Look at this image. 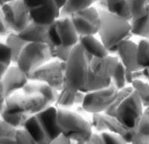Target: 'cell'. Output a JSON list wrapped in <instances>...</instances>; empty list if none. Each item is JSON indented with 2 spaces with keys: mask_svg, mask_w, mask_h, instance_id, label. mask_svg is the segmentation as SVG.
Returning a JSON list of instances; mask_svg holds the SVG:
<instances>
[{
  "mask_svg": "<svg viewBox=\"0 0 149 144\" xmlns=\"http://www.w3.org/2000/svg\"><path fill=\"white\" fill-rule=\"evenodd\" d=\"M98 11L102 18V26L98 32L101 42L107 49L109 55H117L119 45L123 41L130 40L133 35L130 22L107 11Z\"/></svg>",
  "mask_w": 149,
  "mask_h": 144,
  "instance_id": "obj_1",
  "label": "cell"
},
{
  "mask_svg": "<svg viewBox=\"0 0 149 144\" xmlns=\"http://www.w3.org/2000/svg\"><path fill=\"white\" fill-rule=\"evenodd\" d=\"M91 60L79 44L73 48L70 58L65 63L64 87L73 92L82 91L85 88Z\"/></svg>",
  "mask_w": 149,
  "mask_h": 144,
  "instance_id": "obj_2",
  "label": "cell"
},
{
  "mask_svg": "<svg viewBox=\"0 0 149 144\" xmlns=\"http://www.w3.org/2000/svg\"><path fill=\"white\" fill-rule=\"evenodd\" d=\"M58 123L61 134L71 141L86 142L93 134L90 122L76 112L58 109Z\"/></svg>",
  "mask_w": 149,
  "mask_h": 144,
  "instance_id": "obj_3",
  "label": "cell"
},
{
  "mask_svg": "<svg viewBox=\"0 0 149 144\" xmlns=\"http://www.w3.org/2000/svg\"><path fill=\"white\" fill-rule=\"evenodd\" d=\"M53 61L49 44L28 43L17 61V66L29 78L40 67Z\"/></svg>",
  "mask_w": 149,
  "mask_h": 144,
  "instance_id": "obj_4",
  "label": "cell"
},
{
  "mask_svg": "<svg viewBox=\"0 0 149 144\" xmlns=\"http://www.w3.org/2000/svg\"><path fill=\"white\" fill-rule=\"evenodd\" d=\"M47 108L44 99L36 95H29L24 93H16L6 100L1 106L0 113L5 112L14 115L34 116Z\"/></svg>",
  "mask_w": 149,
  "mask_h": 144,
  "instance_id": "obj_5",
  "label": "cell"
},
{
  "mask_svg": "<svg viewBox=\"0 0 149 144\" xmlns=\"http://www.w3.org/2000/svg\"><path fill=\"white\" fill-rule=\"evenodd\" d=\"M48 37L50 44L59 47L74 48L79 42V36L71 19L67 17H59L49 26Z\"/></svg>",
  "mask_w": 149,
  "mask_h": 144,
  "instance_id": "obj_6",
  "label": "cell"
},
{
  "mask_svg": "<svg viewBox=\"0 0 149 144\" xmlns=\"http://www.w3.org/2000/svg\"><path fill=\"white\" fill-rule=\"evenodd\" d=\"M32 22L49 27L60 17L61 10L54 0H24Z\"/></svg>",
  "mask_w": 149,
  "mask_h": 144,
  "instance_id": "obj_7",
  "label": "cell"
},
{
  "mask_svg": "<svg viewBox=\"0 0 149 144\" xmlns=\"http://www.w3.org/2000/svg\"><path fill=\"white\" fill-rule=\"evenodd\" d=\"M143 108L139 96L134 91L117 108L115 117L125 128L128 130H135L137 129L144 112Z\"/></svg>",
  "mask_w": 149,
  "mask_h": 144,
  "instance_id": "obj_8",
  "label": "cell"
},
{
  "mask_svg": "<svg viewBox=\"0 0 149 144\" xmlns=\"http://www.w3.org/2000/svg\"><path fill=\"white\" fill-rule=\"evenodd\" d=\"M29 80L47 85L60 92L64 87L65 63L51 61L36 70Z\"/></svg>",
  "mask_w": 149,
  "mask_h": 144,
  "instance_id": "obj_9",
  "label": "cell"
},
{
  "mask_svg": "<svg viewBox=\"0 0 149 144\" xmlns=\"http://www.w3.org/2000/svg\"><path fill=\"white\" fill-rule=\"evenodd\" d=\"M1 15L17 34L22 32L32 22L26 5L19 0H14L1 6Z\"/></svg>",
  "mask_w": 149,
  "mask_h": 144,
  "instance_id": "obj_10",
  "label": "cell"
},
{
  "mask_svg": "<svg viewBox=\"0 0 149 144\" xmlns=\"http://www.w3.org/2000/svg\"><path fill=\"white\" fill-rule=\"evenodd\" d=\"M70 19L79 37L95 36L100 31L102 18L99 11L94 7L74 13Z\"/></svg>",
  "mask_w": 149,
  "mask_h": 144,
  "instance_id": "obj_11",
  "label": "cell"
},
{
  "mask_svg": "<svg viewBox=\"0 0 149 144\" xmlns=\"http://www.w3.org/2000/svg\"><path fill=\"white\" fill-rule=\"evenodd\" d=\"M118 90L113 85L102 90L86 93L82 108L90 114H104L116 96Z\"/></svg>",
  "mask_w": 149,
  "mask_h": 144,
  "instance_id": "obj_12",
  "label": "cell"
},
{
  "mask_svg": "<svg viewBox=\"0 0 149 144\" xmlns=\"http://www.w3.org/2000/svg\"><path fill=\"white\" fill-rule=\"evenodd\" d=\"M29 81V78L17 66H11L0 80L1 106L5 105L10 96L17 93L18 90H23Z\"/></svg>",
  "mask_w": 149,
  "mask_h": 144,
  "instance_id": "obj_13",
  "label": "cell"
},
{
  "mask_svg": "<svg viewBox=\"0 0 149 144\" xmlns=\"http://www.w3.org/2000/svg\"><path fill=\"white\" fill-rule=\"evenodd\" d=\"M119 64V60L115 56L109 55L103 59L93 58L90 63L89 76L103 81H110Z\"/></svg>",
  "mask_w": 149,
  "mask_h": 144,
  "instance_id": "obj_14",
  "label": "cell"
},
{
  "mask_svg": "<svg viewBox=\"0 0 149 144\" xmlns=\"http://www.w3.org/2000/svg\"><path fill=\"white\" fill-rule=\"evenodd\" d=\"M138 45L130 40L122 42L117 49V58L125 70L131 72L142 70L137 61Z\"/></svg>",
  "mask_w": 149,
  "mask_h": 144,
  "instance_id": "obj_15",
  "label": "cell"
},
{
  "mask_svg": "<svg viewBox=\"0 0 149 144\" xmlns=\"http://www.w3.org/2000/svg\"><path fill=\"white\" fill-rule=\"evenodd\" d=\"M58 109L53 105L36 114L50 142L61 135L58 123Z\"/></svg>",
  "mask_w": 149,
  "mask_h": 144,
  "instance_id": "obj_16",
  "label": "cell"
},
{
  "mask_svg": "<svg viewBox=\"0 0 149 144\" xmlns=\"http://www.w3.org/2000/svg\"><path fill=\"white\" fill-rule=\"evenodd\" d=\"M22 93L29 95H36L44 99L47 108L53 106L58 98V91L45 84L29 81L22 90Z\"/></svg>",
  "mask_w": 149,
  "mask_h": 144,
  "instance_id": "obj_17",
  "label": "cell"
},
{
  "mask_svg": "<svg viewBox=\"0 0 149 144\" xmlns=\"http://www.w3.org/2000/svg\"><path fill=\"white\" fill-rule=\"evenodd\" d=\"M78 44L92 59H103L110 55L106 47L101 41L95 38V36L80 37Z\"/></svg>",
  "mask_w": 149,
  "mask_h": 144,
  "instance_id": "obj_18",
  "label": "cell"
},
{
  "mask_svg": "<svg viewBox=\"0 0 149 144\" xmlns=\"http://www.w3.org/2000/svg\"><path fill=\"white\" fill-rule=\"evenodd\" d=\"M48 28L31 22L26 29L18 34L19 37L27 43L49 44Z\"/></svg>",
  "mask_w": 149,
  "mask_h": 144,
  "instance_id": "obj_19",
  "label": "cell"
},
{
  "mask_svg": "<svg viewBox=\"0 0 149 144\" xmlns=\"http://www.w3.org/2000/svg\"><path fill=\"white\" fill-rule=\"evenodd\" d=\"M24 130L37 144H49L50 143L36 115L31 116L28 119L24 126Z\"/></svg>",
  "mask_w": 149,
  "mask_h": 144,
  "instance_id": "obj_20",
  "label": "cell"
},
{
  "mask_svg": "<svg viewBox=\"0 0 149 144\" xmlns=\"http://www.w3.org/2000/svg\"><path fill=\"white\" fill-rule=\"evenodd\" d=\"M102 118L107 126L108 132L121 137L127 144L131 143L135 130H128L125 128L116 117H109L102 114Z\"/></svg>",
  "mask_w": 149,
  "mask_h": 144,
  "instance_id": "obj_21",
  "label": "cell"
},
{
  "mask_svg": "<svg viewBox=\"0 0 149 144\" xmlns=\"http://www.w3.org/2000/svg\"><path fill=\"white\" fill-rule=\"evenodd\" d=\"M93 4V0H67L64 7L61 10L60 17L70 18L73 14L89 8Z\"/></svg>",
  "mask_w": 149,
  "mask_h": 144,
  "instance_id": "obj_22",
  "label": "cell"
},
{
  "mask_svg": "<svg viewBox=\"0 0 149 144\" xmlns=\"http://www.w3.org/2000/svg\"><path fill=\"white\" fill-rule=\"evenodd\" d=\"M130 23L133 35L142 37L143 39H149V8L143 17L133 18Z\"/></svg>",
  "mask_w": 149,
  "mask_h": 144,
  "instance_id": "obj_23",
  "label": "cell"
},
{
  "mask_svg": "<svg viewBox=\"0 0 149 144\" xmlns=\"http://www.w3.org/2000/svg\"><path fill=\"white\" fill-rule=\"evenodd\" d=\"M77 92H73L63 87V90L58 92V96L54 106L61 110H70L75 105V97Z\"/></svg>",
  "mask_w": 149,
  "mask_h": 144,
  "instance_id": "obj_24",
  "label": "cell"
},
{
  "mask_svg": "<svg viewBox=\"0 0 149 144\" xmlns=\"http://www.w3.org/2000/svg\"><path fill=\"white\" fill-rule=\"evenodd\" d=\"M5 43L11 49L12 53H13L14 63L17 64L19 57L28 43L25 42L23 40L21 39L20 37H19L18 34L15 32H12L11 34L7 36Z\"/></svg>",
  "mask_w": 149,
  "mask_h": 144,
  "instance_id": "obj_25",
  "label": "cell"
},
{
  "mask_svg": "<svg viewBox=\"0 0 149 144\" xmlns=\"http://www.w3.org/2000/svg\"><path fill=\"white\" fill-rule=\"evenodd\" d=\"M107 12L127 22H130V20L133 19L126 0H121L120 2L113 4V5L108 4V11Z\"/></svg>",
  "mask_w": 149,
  "mask_h": 144,
  "instance_id": "obj_26",
  "label": "cell"
},
{
  "mask_svg": "<svg viewBox=\"0 0 149 144\" xmlns=\"http://www.w3.org/2000/svg\"><path fill=\"white\" fill-rule=\"evenodd\" d=\"M11 63H14L13 53L11 49L7 45L2 43L0 45V73L1 77L3 76L6 72L11 66Z\"/></svg>",
  "mask_w": 149,
  "mask_h": 144,
  "instance_id": "obj_27",
  "label": "cell"
},
{
  "mask_svg": "<svg viewBox=\"0 0 149 144\" xmlns=\"http://www.w3.org/2000/svg\"><path fill=\"white\" fill-rule=\"evenodd\" d=\"M133 92H134V89L132 88L131 86H127L125 89L118 92V93L116 94V96L114 99L112 105H110V108L103 114H104L106 116H109V117H115L116 112L117 108L123 102L124 100L125 99L130 95V93H132Z\"/></svg>",
  "mask_w": 149,
  "mask_h": 144,
  "instance_id": "obj_28",
  "label": "cell"
},
{
  "mask_svg": "<svg viewBox=\"0 0 149 144\" xmlns=\"http://www.w3.org/2000/svg\"><path fill=\"white\" fill-rule=\"evenodd\" d=\"M133 18L143 17L149 8V0H126Z\"/></svg>",
  "mask_w": 149,
  "mask_h": 144,
  "instance_id": "obj_29",
  "label": "cell"
},
{
  "mask_svg": "<svg viewBox=\"0 0 149 144\" xmlns=\"http://www.w3.org/2000/svg\"><path fill=\"white\" fill-rule=\"evenodd\" d=\"M17 130L2 120L0 122V144H16Z\"/></svg>",
  "mask_w": 149,
  "mask_h": 144,
  "instance_id": "obj_30",
  "label": "cell"
},
{
  "mask_svg": "<svg viewBox=\"0 0 149 144\" xmlns=\"http://www.w3.org/2000/svg\"><path fill=\"white\" fill-rule=\"evenodd\" d=\"M1 118L3 122L7 123L11 127L14 128L17 130H22L24 129V126L26 121L30 117L25 115H14V114H8L5 112L0 113Z\"/></svg>",
  "mask_w": 149,
  "mask_h": 144,
  "instance_id": "obj_31",
  "label": "cell"
},
{
  "mask_svg": "<svg viewBox=\"0 0 149 144\" xmlns=\"http://www.w3.org/2000/svg\"><path fill=\"white\" fill-rule=\"evenodd\" d=\"M137 61L142 69L149 68V39H142L138 43Z\"/></svg>",
  "mask_w": 149,
  "mask_h": 144,
  "instance_id": "obj_32",
  "label": "cell"
},
{
  "mask_svg": "<svg viewBox=\"0 0 149 144\" xmlns=\"http://www.w3.org/2000/svg\"><path fill=\"white\" fill-rule=\"evenodd\" d=\"M131 87L139 96L143 107L149 108V84L145 81H135Z\"/></svg>",
  "mask_w": 149,
  "mask_h": 144,
  "instance_id": "obj_33",
  "label": "cell"
},
{
  "mask_svg": "<svg viewBox=\"0 0 149 144\" xmlns=\"http://www.w3.org/2000/svg\"><path fill=\"white\" fill-rule=\"evenodd\" d=\"M125 68L119 62L111 78V85L118 91H120L127 87L125 80Z\"/></svg>",
  "mask_w": 149,
  "mask_h": 144,
  "instance_id": "obj_34",
  "label": "cell"
},
{
  "mask_svg": "<svg viewBox=\"0 0 149 144\" xmlns=\"http://www.w3.org/2000/svg\"><path fill=\"white\" fill-rule=\"evenodd\" d=\"M49 46L53 61H59L61 63H66L68 61L73 49V48L54 46L50 43H49Z\"/></svg>",
  "mask_w": 149,
  "mask_h": 144,
  "instance_id": "obj_35",
  "label": "cell"
},
{
  "mask_svg": "<svg viewBox=\"0 0 149 144\" xmlns=\"http://www.w3.org/2000/svg\"><path fill=\"white\" fill-rule=\"evenodd\" d=\"M91 127L94 133L102 134L103 133L108 132L107 126L105 125L104 122L102 118V114H95L92 116V120L90 122Z\"/></svg>",
  "mask_w": 149,
  "mask_h": 144,
  "instance_id": "obj_36",
  "label": "cell"
},
{
  "mask_svg": "<svg viewBox=\"0 0 149 144\" xmlns=\"http://www.w3.org/2000/svg\"><path fill=\"white\" fill-rule=\"evenodd\" d=\"M139 134L149 138V108H146L136 129Z\"/></svg>",
  "mask_w": 149,
  "mask_h": 144,
  "instance_id": "obj_37",
  "label": "cell"
},
{
  "mask_svg": "<svg viewBox=\"0 0 149 144\" xmlns=\"http://www.w3.org/2000/svg\"><path fill=\"white\" fill-rule=\"evenodd\" d=\"M103 137L105 144H127L122 137L110 132H105L101 134Z\"/></svg>",
  "mask_w": 149,
  "mask_h": 144,
  "instance_id": "obj_38",
  "label": "cell"
},
{
  "mask_svg": "<svg viewBox=\"0 0 149 144\" xmlns=\"http://www.w3.org/2000/svg\"><path fill=\"white\" fill-rule=\"evenodd\" d=\"M16 144H37L24 129L17 130Z\"/></svg>",
  "mask_w": 149,
  "mask_h": 144,
  "instance_id": "obj_39",
  "label": "cell"
},
{
  "mask_svg": "<svg viewBox=\"0 0 149 144\" xmlns=\"http://www.w3.org/2000/svg\"><path fill=\"white\" fill-rule=\"evenodd\" d=\"M1 21H0V25H1V29H0V35L1 36H8L9 34L14 32L11 28L10 27L8 22L5 21L4 17L2 15H0Z\"/></svg>",
  "mask_w": 149,
  "mask_h": 144,
  "instance_id": "obj_40",
  "label": "cell"
},
{
  "mask_svg": "<svg viewBox=\"0 0 149 144\" xmlns=\"http://www.w3.org/2000/svg\"><path fill=\"white\" fill-rule=\"evenodd\" d=\"M85 144H105V143L101 134L93 133L90 139L85 143Z\"/></svg>",
  "mask_w": 149,
  "mask_h": 144,
  "instance_id": "obj_41",
  "label": "cell"
},
{
  "mask_svg": "<svg viewBox=\"0 0 149 144\" xmlns=\"http://www.w3.org/2000/svg\"><path fill=\"white\" fill-rule=\"evenodd\" d=\"M95 4L96 5L95 8L98 10L108 11V2L107 0H98Z\"/></svg>",
  "mask_w": 149,
  "mask_h": 144,
  "instance_id": "obj_42",
  "label": "cell"
},
{
  "mask_svg": "<svg viewBox=\"0 0 149 144\" xmlns=\"http://www.w3.org/2000/svg\"><path fill=\"white\" fill-rule=\"evenodd\" d=\"M49 144H72V142L70 140H69L66 137L61 134L58 138L51 141L49 143Z\"/></svg>",
  "mask_w": 149,
  "mask_h": 144,
  "instance_id": "obj_43",
  "label": "cell"
},
{
  "mask_svg": "<svg viewBox=\"0 0 149 144\" xmlns=\"http://www.w3.org/2000/svg\"><path fill=\"white\" fill-rule=\"evenodd\" d=\"M125 80L126 83L127 85H132V84L134 83V77H133V72L129 71V70H126L125 71Z\"/></svg>",
  "mask_w": 149,
  "mask_h": 144,
  "instance_id": "obj_44",
  "label": "cell"
},
{
  "mask_svg": "<svg viewBox=\"0 0 149 144\" xmlns=\"http://www.w3.org/2000/svg\"><path fill=\"white\" fill-rule=\"evenodd\" d=\"M54 2H55L56 5L58 7V8L60 10H61L65 6L66 2H67V0H54Z\"/></svg>",
  "mask_w": 149,
  "mask_h": 144,
  "instance_id": "obj_45",
  "label": "cell"
},
{
  "mask_svg": "<svg viewBox=\"0 0 149 144\" xmlns=\"http://www.w3.org/2000/svg\"><path fill=\"white\" fill-rule=\"evenodd\" d=\"M144 70L145 75H146V78H147V81L149 82V68H147V69H143Z\"/></svg>",
  "mask_w": 149,
  "mask_h": 144,
  "instance_id": "obj_46",
  "label": "cell"
},
{
  "mask_svg": "<svg viewBox=\"0 0 149 144\" xmlns=\"http://www.w3.org/2000/svg\"><path fill=\"white\" fill-rule=\"evenodd\" d=\"M13 1H14V0H0V5H1V6H2L5 4L9 3V2H13Z\"/></svg>",
  "mask_w": 149,
  "mask_h": 144,
  "instance_id": "obj_47",
  "label": "cell"
},
{
  "mask_svg": "<svg viewBox=\"0 0 149 144\" xmlns=\"http://www.w3.org/2000/svg\"><path fill=\"white\" fill-rule=\"evenodd\" d=\"M109 5H113V4L117 3V2H120L121 0H107Z\"/></svg>",
  "mask_w": 149,
  "mask_h": 144,
  "instance_id": "obj_48",
  "label": "cell"
},
{
  "mask_svg": "<svg viewBox=\"0 0 149 144\" xmlns=\"http://www.w3.org/2000/svg\"><path fill=\"white\" fill-rule=\"evenodd\" d=\"M93 2H94V3H95V2H97V1H98V0H93Z\"/></svg>",
  "mask_w": 149,
  "mask_h": 144,
  "instance_id": "obj_49",
  "label": "cell"
},
{
  "mask_svg": "<svg viewBox=\"0 0 149 144\" xmlns=\"http://www.w3.org/2000/svg\"><path fill=\"white\" fill-rule=\"evenodd\" d=\"M19 1H22V2H23L24 0H19Z\"/></svg>",
  "mask_w": 149,
  "mask_h": 144,
  "instance_id": "obj_50",
  "label": "cell"
}]
</instances>
